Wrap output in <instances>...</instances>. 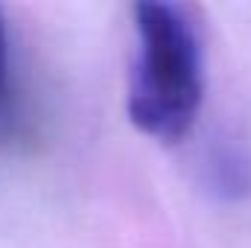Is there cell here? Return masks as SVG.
I'll return each instance as SVG.
<instances>
[{
    "label": "cell",
    "mask_w": 251,
    "mask_h": 248,
    "mask_svg": "<svg viewBox=\"0 0 251 248\" xmlns=\"http://www.w3.org/2000/svg\"><path fill=\"white\" fill-rule=\"evenodd\" d=\"M137 59L128 117L143 134L176 143L190 131L204 91V29L184 3H137Z\"/></svg>",
    "instance_id": "obj_1"
},
{
    "label": "cell",
    "mask_w": 251,
    "mask_h": 248,
    "mask_svg": "<svg viewBox=\"0 0 251 248\" xmlns=\"http://www.w3.org/2000/svg\"><path fill=\"white\" fill-rule=\"evenodd\" d=\"M6 76H9V44H6V24L0 15V102L6 94Z\"/></svg>",
    "instance_id": "obj_2"
}]
</instances>
